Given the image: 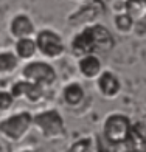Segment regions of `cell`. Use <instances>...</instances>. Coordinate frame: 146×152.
Returning <instances> with one entry per match:
<instances>
[{
	"label": "cell",
	"mask_w": 146,
	"mask_h": 152,
	"mask_svg": "<svg viewBox=\"0 0 146 152\" xmlns=\"http://www.w3.org/2000/svg\"><path fill=\"white\" fill-rule=\"evenodd\" d=\"M70 53L75 58L84 56V54H106L114 50L115 39L110 30L104 23L92 22L86 23L70 37L68 42Z\"/></svg>",
	"instance_id": "1"
},
{
	"label": "cell",
	"mask_w": 146,
	"mask_h": 152,
	"mask_svg": "<svg viewBox=\"0 0 146 152\" xmlns=\"http://www.w3.org/2000/svg\"><path fill=\"white\" fill-rule=\"evenodd\" d=\"M33 129L47 141H59L67 135L64 115L56 107H45L34 112Z\"/></svg>",
	"instance_id": "2"
},
{
	"label": "cell",
	"mask_w": 146,
	"mask_h": 152,
	"mask_svg": "<svg viewBox=\"0 0 146 152\" xmlns=\"http://www.w3.org/2000/svg\"><path fill=\"white\" fill-rule=\"evenodd\" d=\"M33 129V112L28 109L11 110L0 116V137L10 143H20Z\"/></svg>",
	"instance_id": "3"
},
{
	"label": "cell",
	"mask_w": 146,
	"mask_h": 152,
	"mask_svg": "<svg viewBox=\"0 0 146 152\" xmlns=\"http://www.w3.org/2000/svg\"><path fill=\"white\" fill-rule=\"evenodd\" d=\"M132 127H134V124L131 121V116L115 110V112H110L104 116L101 130H103L104 140L109 144L123 146L129 140V137L132 134Z\"/></svg>",
	"instance_id": "4"
},
{
	"label": "cell",
	"mask_w": 146,
	"mask_h": 152,
	"mask_svg": "<svg viewBox=\"0 0 146 152\" xmlns=\"http://www.w3.org/2000/svg\"><path fill=\"white\" fill-rule=\"evenodd\" d=\"M34 39H36L37 54L44 59L56 61L64 56L67 51V44L64 40V36L51 26L39 28L34 34Z\"/></svg>",
	"instance_id": "5"
},
{
	"label": "cell",
	"mask_w": 146,
	"mask_h": 152,
	"mask_svg": "<svg viewBox=\"0 0 146 152\" xmlns=\"http://www.w3.org/2000/svg\"><path fill=\"white\" fill-rule=\"evenodd\" d=\"M20 76L31 82L42 86L45 88H50L56 84L58 81V72L53 67V64L48 59L44 58H34L31 61L23 62L22 68H20Z\"/></svg>",
	"instance_id": "6"
},
{
	"label": "cell",
	"mask_w": 146,
	"mask_h": 152,
	"mask_svg": "<svg viewBox=\"0 0 146 152\" xmlns=\"http://www.w3.org/2000/svg\"><path fill=\"white\" fill-rule=\"evenodd\" d=\"M10 90L16 98V101H25L28 104H40L45 99L47 88L20 76V79H16L11 84Z\"/></svg>",
	"instance_id": "7"
},
{
	"label": "cell",
	"mask_w": 146,
	"mask_h": 152,
	"mask_svg": "<svg viewBox=\"0 0 146 152\" xmlns=\"http://www.w3.org/2000/svg\"><path fill=\"white\" fill-rule=\"evenodd\" d=\"M95 88L98 95L104 99H115L120 96L123 90V82L114 70L103 68V72L96 76L95 79Z\"/></svg>",
	"instance_id": "8"
},
{
	"label": "cell",
	"mask_w": 146,
	"mask_h": 152,
	"mask_svg": "<svg viewBox=\"0 0 146 152\" xmlns=\"http://www.w3.org/2000/svg\"><path fill=\"white\" fill-rule=\"evenodd\" d=\"M37 31L36 23L33 17L25 11H19L12 14L10 22H8V34L12 39H20V37H31Z\"/></svg>",
	"instance_id": "9"
},
{
	"label": "cell",
	"mask_w": 146,
	"mask_h": 152,
	"mask_svg": "<svg viewBox=\"0 0 146 152\" xmlns=\"http://www.w3.org/2000/svg\"><path fill=\"white\" fill-rule=\"evenodd\" d=\"M61 101L62 104L75 109L84 104L86 101V88L79 81H70L64 84V87L61 88Z\"/></svg>",
	"instance_id": "10"
},
{
	"label": "cell",
	"mask_w": 146,
	"mask_h": 152,
	"mask_svg": "<svg viewBox=\"0 0 146 152\" xmlns=\"http://www.w3.org/2000/svg\"><path fill=\"white\" fill-rule=\"evenodd\" d=\"M76 68L81 75V78L95 81L96 76L103 72V61L98 54H84L76 58Z\"/></svg>",
	"instance_id": "11"
},
{
	"label": "cell",
	"mask_w": 146,
	"mask_h": 152,
	"mask_svg": "<svg viewBox=\"0 0 146 152\" xmlns=\"http://www.w3.org/2000/svg\"><path fill=\"white\" fill-rule=\"evenodd\" d=\"M12 51L17 56V59L20 62H26L34 59L37 54V47H36V39L34 36L31 37H20L14 40V45H12Z\"/></svg>",
	"instance_id": "12"
},
{
	"label": "cell",
	"mask_w": 146,
	"mask_h": 152,
	"mask_svg": "<svg viewBox=\"0 0 146 152\" xmlns=\"http://www.w3.org/2000/svg\"><path fill=\"white\" fill-rule=\"evenodd\" d=\"M100 12L96 10V6L90 5V3H84L81 5L78 10H76L73 14L68 16L67 22L68 25H86V23H92V22H96V19H98Z\"/></svg>",
	"instance_id": "13"
},
{
	"label": "cell",
	"mask_w": 146,
	"mask_h": 152,
	"mask_svg": "<svg viewBox=\"0 0 146 152\" xmlns=\"http://www.w3.org/2000/svg\"><path fill=\"white\" fill-rule=\"evenodd\" d=\"M20 61L12 50H0V81L8 78L19 68Z\"/></svg>",
	"instance_id": "14"
},
{
	"label": "cell",
	"mask_w": 146,
	"mask_h": 152,
	"mask_svg": "<svg viewBox=\"0 0 146 152\" xmlns=\"http://www.w3.org/2000/svg\"><path fill=\"white\" fill-rule=\"evenodd\" d=\"M124 12H128L134 20L146 19V0H126Z\"/></svg>",
	"instance_id": "15"
},
{
	"label": "cell",
	"mask_w": 146,
	"mask_h": 152,
	"mask_svg": "<svg viewBox=\"0 0 146 152\" xmlns=\"http://www.w3.org/2000/svg\"><path fill=\"white\" fill-rule=\"evenodd\" d=\"M134 25H135V20L124 11L118 12V14H115V17H114V26L120 34H129L132 30H134Z\"/></svg>",
	"instance_id": "16"
},
{
	"label": "cell",
	"mask_w": 146,
	"mask_h": 152,
	"mask_svg": "<svg viewBox=\"0 0 146 152\" xmlns=\"http://www.w3.org/2000/svg\"><path fill=\"white\" fill-rule=\"evenodd\" d=\"M16 106V98L12 96L11 90L8 88H0V113L5 115L12 110V107Z\"/></svg>",
	"instance_id": "17"
},
{
	"label": "cell",
	"mask_w": 146,
	"mask_h": 152,
	"mask_svg": "<svg viewBox=\"0 0 146 152\" xmlns=\"http://www.w3.org/2000/svg\"><path fill=\"white\" fill-rule=\"evenodd\" d=\"M93 144H95V140H93V137H81L78 138L70 148H68V151H76V152H84V151H93Z\"/></svg>",
	"instance_id": "18"
},
{
	"label": "cell",
	"mask_w": 146,
	"mask_h": 152,
	"mask_svg": "<svg viewBox=\"0 0 146 152\" xmlns=\"http://www.w3.org/2000/svg\"><path fill=\"white\" fill-rule=\"evenodd\" d=\"M72 2H86V0H72Z\"/></svg>",
	"instance_id": "19"
},
{
	"label": "cell",
	"mask_w": 146,
	"mask_h": 152,
	"mask_svg": "<svg viewBox=\"0 0 146 152\" xmlns=\"http://www.w3.org/2000/svg\"><path fill=\"white\" fill-rule=\"evenodd\" d=\"M0 151H3V148H2V144H0Z\"/></svg>",
	"instance_id": "20"
},
{
	"label": "cell",
	"mask_w": 146,
	"mask_h": 152,
	"mask_svg": "<svg viewBox=\"0 0 146 152\" xmlns=\"http://www.w3.org/2000/svg\"><path fill=\"white\" fill-rule=\"evenodd\" d=\"M0 116H2V113H0Z\"/></svg>",
	"instance_id": "21"
}]
</instances>
